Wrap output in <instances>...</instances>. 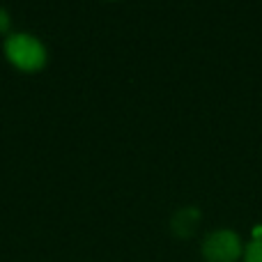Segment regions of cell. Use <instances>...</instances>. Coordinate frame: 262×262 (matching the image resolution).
I'll use <instances>...</instances> for the list:
<instances>
[{"instance_id": "277c9868", "label": "cell", "mask_w": 262, "mask_h": 262, "mask_svg": "<svg viewBox=\"0 0 262 262\" xmlns=\"http://www.w3.org/2000/svg\"><path fill=\"white\" fill-rule=\"evenodd\" d=\"M244 262H262V235L251 239L244 249Z\"/></svg>"}, {"instance_id": "7a4b0ae2", "label": "cell", "mask_w": 262, "mask_h": 262, "mask_svg": "<svg viewBox=\"0 0 262 262\" xmlns=\"http://www.w3.org/2000/svg\"><path fill=\"white\" fill-rule=\"evenodd\" d=\"M246 244L242 242L239 232L232 228H216L207 232L200 244V253L205 262H239L244 258Z\"/></svg>"}, {"instance_id": "3957f363", "label": "cell", "mask_w": 262, "mask_h": 262, "mask_svg": "<svg viewBox=\"0 0 262 262\" xmlns=\"http://www.w3.org/2000/svg\"><path fill=\"white\" fill-rule=\"evenodd\" d=\"M200 226V209L198 207H182L172 214L170 221V230L175 232L177 237H191Z\"/></svg>"}, {"instance_id": "6da1fadb", "label": "cell", "mask_w": 262, "mask_h": 262, "mask_svg": "<svg viewBox=\"0 0 262 262\" xmlns=\"http://www.w3.org/2000/svg\"><path fill=\"white\" fill-rule=\"evenodd\" d=\"M3 55L21 74H39L49 64V49H46V44L28 30L9 32L3 41Z\"/></svg>"}, {"instance_id": "5b68a950", "label": "cell", "mask_w": 262, "mask_h": 262, "mask_svg": "<svg viewBox=\"0 0 262 262\" xmlns=\"http://www.w3.org/2000/svg\"><path fill=\"white\" fill-rule=\"evenodd\" d=\"M12 32V14L7 12V7L0 5V35L7 37Z\"/></svg>"}]
</instances>
